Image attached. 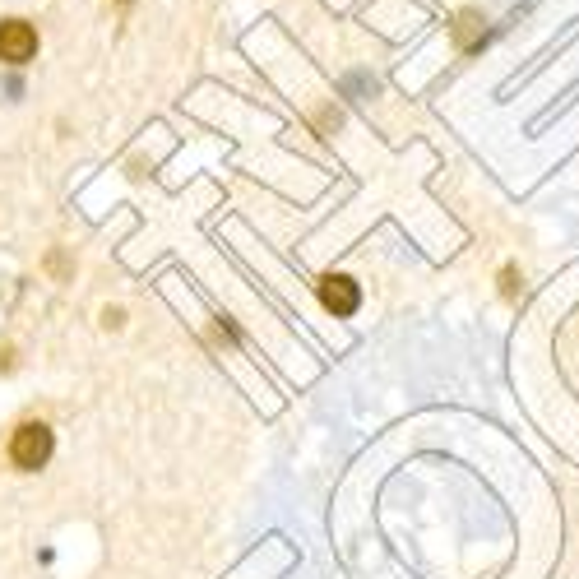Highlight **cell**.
Masks as SVG:
<instances>
[{"label": "cell", "mask_w": 579, "mask_h": 579, "mask_svg": "<svg viewBox=\"0 0 579 579\" xmlns=\"http://www.w3.org/2000/svg\"><path fill=\"white\" fill-rule=\"evenodd\" d=\"M51 450H56V441H51V427H42V422H24V427L10 436V464L19 468V473L47 468Z\"/></svg>", "instance_id": "1"}, {"label": "cell", "mask_w": 579, "mask_h": 579, "mask_svg": "<svg viewBox=\"0 0 579 579\" xmlns=\"http://www.w3.org/2000/svg\"><path fill=\"white\" fill-rule=\"evenodd\" d=\"M116 5H135V0H116Z\"/></svg>", "instance_id": "4"}, {"label": "cell", "mask_w": 579, "mask_h": 579, "mask_svg": "<svg viewBox=\"0 0 579 579\" xmlns=\"http://www.w3.org/2000/svg\"><path fill=\"white\" fill-rule=\"evenodd\" d=\"M320 302H325V311H334V315H353L357 306H362V292H357L353 278L325 274L320 278Z\"/></svg>", "instance_id": "3"}, {"label": "cell", "mask_w": 579, "mask_h": 579, "mask_svg": "<svg viewBox=\"0 0 579 579\" xmlns=\"http://www.w3.org/2000/svg\"><path fill=\"white\" fill-rule=\"evenodd\" d=\"M33 56H38V28L28 19H0V65L24 70Z\"/></svg>", "instance_id": "2"}]
</instances>
